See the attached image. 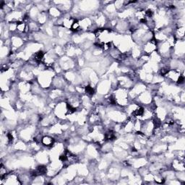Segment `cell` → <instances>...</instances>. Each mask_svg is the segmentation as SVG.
I'll list each match as a JSON object with an SVG mask.
<instances>
[{
	"label": "cell",
	"instance_id": "cell-4",
	"mask_svg": "<svg viewBox=\"0 0 185 185\" xmlns=\"http://www.w3.org/2000/svg\"><path fill=\"white\" fill-rule=\"evenodd\" d=\"M70 29L73 31H77L80 29V23H79L77 20H75L74 23H73V25H72L71 28Z\"/></svg>",
	"mask_w": 185,
	"mask_h": 185
},
{
	"label": "cell",
	"instance_id": "cell-3",
	"mask_svg": "<svg viewBox=\"0 0 185 185\" xmlns=\"http://www.w3.org/2000/svg\"><path fill=\"white\" fill-rule=\"evenodd\" d=\"M85 92H86V94L88 95V96H93V94H94V89L92 88V87L90 86V85H88V86H85Z\"/></svg>",
	"mask_w": 185,
	"mask_h": 185
},
{
	"label": "cell",
	"instance_id": "cell-1",
	"mask_svg": "<svg viewBox=\"0 0 185 185\" xmlns=\"http://www.w3.org/2000/svg\"><path fill=\"white\" fill-rule=\"evenodd\" d=\"M156 49H157V41L156 40L151 39L146 41V43L144 44L143 51L147 55L156 52Z\"/></svg>",
	"mask_w": 185,
	"mask_h": 185
},
{
	"label": "cell",
	"instance_id": "cell-2",
	"mask_svg": "<svg viewBox=\"0 0 185 185\" xmlns=\"http://www.w3.org/2000/svg\"><path fill=\"white\" fill-rule=\"evenodd\" d=\"M54 142H55V139H54V137L49 135H46L42 137L41 141V143L46 147L53 146Z\"/></svg>",
	"mask_w": 185,
	"mask_h": 185
}]
</instances>
